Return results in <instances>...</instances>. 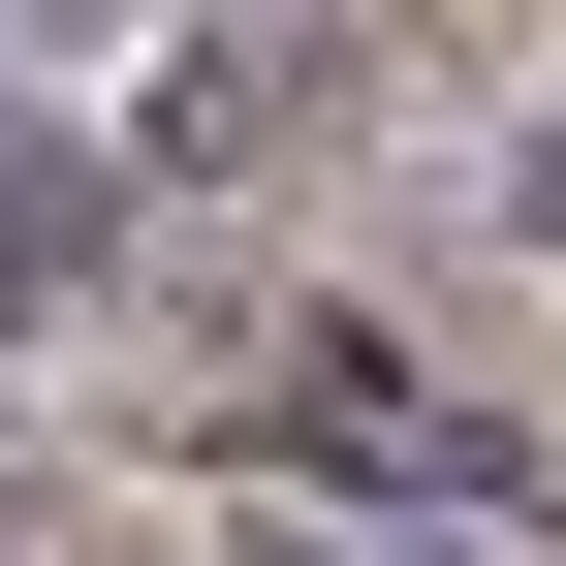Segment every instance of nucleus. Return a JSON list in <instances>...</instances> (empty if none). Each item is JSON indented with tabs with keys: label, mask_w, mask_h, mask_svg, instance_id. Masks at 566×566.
I'll use <instances>...</instances> for the list:
<instances>
[{
	"label": "nucleus",
	"mask_w": 566,
	"mask_h": 566,
	"mask_svg": "<svg viewBox=\"0 0 566 566\" xmlns=\"http://www.w3.org/2000/svg\"><path fill=\"white\" fill-rule=\"evenodd\" d=\"M283 472H378V504H504V441H472L409 346H346V315L283 346Z\"/></svg>",
	"instance_id": "nucleus-1"
},
{
	"label": "nucleus",
	"mask_w": 566,
	"mask_h": 566,
	"mask_svg": "<svg viewBox=\"0 0 566 566\" xmlns=\"http://www.w3.org/2000/svg\"><path fill=\"white\" fill-rule=\"evenodd\" d=\"M95 252H126V158H95V126H32V63H0V346H32Z\"/></svg>",
	"instance_id": "nucleus-2"
},
{
	"label": "nucleus",
	"mask_w": 566,
	"mask_h": 566,
	"mask_svg": "<svg viewBox=\"0 0 566 566\" xmlns=\"http://www.w3.org/2000/svg\"><path fill=\"white\" fill-rule=\"evenodd\" d=\"M315 95H346V32H189L158 63V158H283Z\"/></svg>",
	"instance_id": "nucleus-3"
},
{
	"label": "nucleus",
	"mask_w": 566,
	"mask_h": 566,
	"mask_svg": "<svg viewBox=\"0 0 566 566\" xmlns=\"http://www.w3.org/2000/svg\"><path fill=\"white\" fill-rule=\"evenodd\" d=\"M504 221H535V252H566V126H535V158H504Z\"/></svg>",
	"instance_id": "nucleus-4"
},
{
	"label": "nucleus",
	"mask_w": 566,
	"mask_h": 566,
	"mask_svg": "<svg viewBox=\"0 0 566 566\" xmlns=\"http://www.w3.org/2000/svg\"><path fill=\"white\" fill-rule=\"evenodd\" d=\"M378 566H504V535H378Z\"/></svg>",
	"instance_id": "nucleus-5"
}]
</instances>
